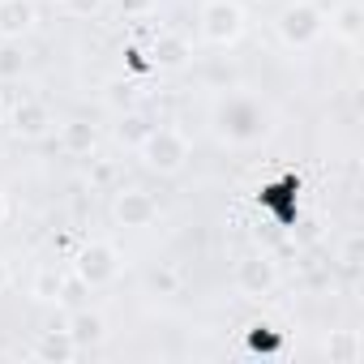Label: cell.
<instances>
[{"label": "cell", "instance_id": "27", "mask_svg": "<svg viewBox=\"0 0 364 364\" xmlns=\"http://www.w3.org/2000/svg\"><path fill=\"white\" fill-rule=\"evenodd\" d=\"M0 124H5V103H0Z\"/></svg>", "mask_w": 364, "mask_h": 364}, {"label": "cell", "instance_id": "14", "mask_svg": "<svg viewBox=\"0 0 364 364\" xmlns=\"http://www.w3.org/2000/svg\"><path fill=\"white\" fill-rule=\"evenodd\" d=\"M330 26H334V35H338V39L355 43V39H360V31H364V9L355 5V0H347V5H338V9H334Z\"/></svg>", "mask_w": 364, "mask_h": 364}, {"label": "cell", "instance_id": "25", "mask_svg": "<svg viewBox=\"0 0 364 364\" xmlns=\"http://www.w3.org/2000/svg\"><path fill=\"white\" fill-rule=\"evenodd\" d=\"M5 219H9V198L0 193V228H5Z\"/></svg>", "mask_w": 364, "mask_h": 364}, {"label": "cell", "instance_id": "17", "mask_svg": "<svg viewBox=\"0 0 364 364\" xmlns=\"http://www.w3.org/2000/svg\"><path fill=\"white\" fill-rule=\"evenodd\" d=\"M326 351H330V360H343V364L360 360V338H355V330H334L330 343H326Z\"/></svg>", "mask_w": 364, "mask_h": 364}, {"label": "cell", "instance_id": "7", "mask_svg": "<svg viewBox=\"0 0 364 364\" xmlns=\"http://www.w3.org/2000/svg\"><path fill=\"white\" fill-rule=\"evenodd\" d=\"M9 129H14L22 141L43 137V133L52 129V112H48V103H39V99H22V103L14 107V116H9Z\"/></svg>", "mask_w": 364, "mask_h": 364}, {"label": "cell", "instance_id": "23", "mask_svg": "<svg viewBox=\"0 0 364 364\" xmlns=\"http://www.w3.org/2000/svg\"><path fill=\"white\" fill-rule=\"evenodd\" d=\"M107 103H112V107H120V103H129V86H120V82H112V86H107Z\"/></svg>", "mask_w": 364, "mask_h": 364}, {"label": "cell", "instance_id": "15", "mask_svg": "<svg viewBox=\"0 0 364 364\" xmlns=\"http://www.w3.org/2000/svg\"><path fill=\"white\" fill-rule=\"evenodd\" d=\"M31 296H35V300H43V304L65 300V274H60L56 266H43V270L31 279Z\"/></svg>", "mask_w": 364, "mask_h": 364}, {"label": "cell", "instance_id": "12", "mask_svg": "<svg viewBox=\"0 0 364 364\" xmlns=\"http://www.w3.org/2000/svg\"><path fill=\"white\" fill-rule=\"evenodd\" d=\"M65 330L73 334L77 347H99V343L107 338V321H103V313H95V309H77V313H69Z\"/></svg>", "mask_w": 364, "mask_h": 364}, {"label": "cell", "instance_id": "1", "mask_svg": "<svg viewBox=\"0 0 364 364\" xmlns=\"http://www.w3.org/2000/svg\"><path fill=\"white\" fill-rule=\"evenodd\" d=\"M215 129H219V137L232 141V146H253V141H262V137L270 133V112H266L253 95H232V99L219 103Z\"/></svg>", "mask_w": 364, "mask_h": 364}, {"label": "cell", "instance_id": "8", "mask_svg": "<svg viewBox=\"0 0 364 364\" xmlns=\"http://www.w3.org/2000/svg\"><path fill=\"white\" fill-rule=\"evenodd\" d=\"M274 283H279L274 262H266V257H245V262H236V287H240L245 296H270Z\"/></svg>", "mask_w": 364, "mask_h": 364}, {"label": "cell", "instance_id": "28", "mask_svg": "<svg viewBox=\"0 0 364 364\" xmlns=\"http://www.w3.org/2000/svg\"><path fill=\"white\" fill-rule=\"evenodd\" d=\"M257 5H270V0H257Z\"/></svg>", "mask_w": 364, "mask_h": 364}, {"label": "cell", "instance_id": "26", "mask_svg": "<svg viewBox=\"0 0 364 364\" xmlns=\"http://www.w3.org/2000/svg\"><path fill=\"white\" fill-rule=\"evenodd\" d=\"M5 287H9V266L0 262V291H5Z\"/></svg>", "mask_w": 364, "mask_h": 364}, {"label": "cell", "instance_id": "3", "mask_svg": "<svg viewBox=\"0 0 364 364\" xmlns=\"http://www.w3.org/2000/svg\"><path fill=\"white\" fill-rule=\"evenodd\" d=\"M274 26H279V39L287 48H309V43H317L326 35V14L313 5V0H291V5H283Z\"/></svg>", "mask_w": 364, "mask_h": 364}, {"label": "cell", "instance_id": "11", "mask_svg": "<svg viewBox=\"0 0 364 364\" xmlns=\"http://www.w3.org/2000/svg\"><path fill=\"white\" fill-rule=\"evenodd\" d=\"M35 26V5L31 0H0V39H18L31 35Z\"/></svg>", "mask_w": 364, "mask_h": 364}, {"label": "cell", "instance_id": "2", "mask_svg": "<svg viewBox=\"0 0 364 364\" xmlns=\"http://www.w3.org/2000/svg\"><path fill=\"white\" fill-rule=\"evenodd\" d=\"M137 154H141V167H146V171L176 176L180 167L189 163V141H185V133H180V129L154 124V129L137 141Z\"/></svg>", "mask_w": 364, "mask_h": 364}, {"label": "cell", "instance_id": "13", "mask_svg": "<svg viewBox=\"0 0 364 364\" xmlns=\"http://www.w3.org/2000/svg\"><path fill=\"white\" fill-rule=\"evenodd\" d=\"M99 146V129L90 120H65L60 124V150L65 154H90Z\"/></svg>", "mask_w": 364, "mask_h": 364}, {"label": "cell", "instance_id": "10", "mask_svg": "<svg viewBox=\"0 0 364 364\" xmlns=\"http://www.w3.org/2000/svg\"><path fill=\"white\" fill-rule=\"evenodd\" d=\"M77 351H82V347L73 343V334L65 330V321H60V326H48V330L39 334V343H35V355L48 360V364H69Z\"/></svg>", "mask_w": 364, "mask_h": 364}, {"label": "cell", "instance_id": "24", "mask_svg": "<svg viewBox=\"0 0 364 364\" xmlns=\"http://www.w3.org/2000/svg\"><path fill=\"white\" fill-rule=\"evenodd\" d=\"M107 180H112V167H107V163H103V167H99V171H95V185H107Z\"/></svg>", "mask_w": 364, "mask_h": 364}, {"label": "cell", "instance_id": "9", "mask_svg": "<svg viewBox=\"0 0 364 364\" xmlns=\"http://www.w3.org/2000/svg\"><path fill=\"white\" fill-rule=\"evenodd\" d=\"M193 60V43L185 35H159L150 48V69H185Z\"/></svg>", "mask_w": 364, "mask_h": 364}, {"label": "cell", "instance_id": "21", "mask_svg": "<svg viewBox=\"0 0 364 364\" xmlns=\"http://www.w3.org/2000/svg\"><path fill=\"white\" fill-rule=\"evenodd\" d=\"M154 5H159V0H116V9L124 18H146V14H154Z\"/></svg>", "mask_w": 364, "mask_h": 364}, {"label": "cell", "instance_id": "19", "mask_svg": "<svg viewBox=\"0 0 364 364\" xmlns=\"http://www.w3.org/2000/svg\"><path fill=\"white\" fill-rule=\"evenodd\" d=\"M150 287H154L159 296H176V287H180V274H176L171 266H159V270H150Z\"/></svg>", "mask_w": 364, "mask_h": 364}, {"label": "cell", "instance_id": "20", "mask_svg": "<svg viewBox=\"0 0 364 364\" xmlns=\"http://www.w3.org/2000/svg\"><path fill=\"white\" fill-rule=\"evenodd\" d=\"M65 5V14H73V18H95V14H103V0H60Z\"/></svg>", "mask_w": 364, "mask_h": 364}, {"label": "cell", "instance_id": "4", "mask_svg": "<svg viewBox=\"0 0 364 364\" xmlns=\"http://www.w3.org/2000/svg\"><path fill=\"white\" fill-rule=\"evenodd\" d=\"M202 35L215 48H228L245 35V9L236 0H206L202 5Z\"/></svg>", "mask_w": 364, "mask_h": 364}, {"label": "cell", "instance_id": "5", "mask_svg": "<svg viewBox=\"0 0 364 364\" xmlns=\"http://www.w3.org/2000/svg\"><path fill=\"white\" fill-rule=\"evenodd\" d=\"M73 274L86 283V287H107L116 274H120V253L107 245V240H90L82 245L77 262H73Z\"/></svg>", "mask_w": 364, "mask_h": 364}, {"label": "cell", "instance_id": "6", "mask_svg": "<svg viewBox=\"0 0 364 364\" xmlns=\"http://www.w3.org/2000/svg\"><path fill=\"white\" fill-rule=\"evenodd\" d=\"M112 215H116L120 228H150V223L159 219V202H154V193H146V189H120Z\"/></svg>", "mask_w": 364, "mask_h": 364}, {"label": "cell", "instance_id": "18", "mask_svg": "<svg viewBox=\"0 0 364 364\" xmlns=\"http://www.w3.org/2000/svg\"><path fill=\"white\" fill-rule=\"evenodd\" d=\"M26 69V56L18 48V39H0V77H18Z\"/></svg>", "mask_w": 364, "mask_h": 364}, {"label": "cell", "instance_id": "16", "mask_svg": "<svg viewBox=\"0 0 364 364\" xmlns=\"http://www.w3.org/2000/svg\"><path fill=\"white\" fill-rule=\"evenodd\" d=\"M150 129H154V124H150L141 112H124V116H120V124H116V137H120L124 146H133V150H137V141H141Z\"/></svg>", "mask_w": 364, "mask_h": 364}, {"label": "cell", "instance_id": "22", "mask_svg": "<svg viewBox=\"0 0 364 364\" xmlns=\"http://www.w3.org/2000/svg\"><path fill=\"white\" fill-rule=\"evenodd\" d=\"M253 334H249V343L257 347V351H270L274 347V334H270V326H249Z\"/></svg>", "mask_w": 364, "mask_h": 364}]
</instances>
